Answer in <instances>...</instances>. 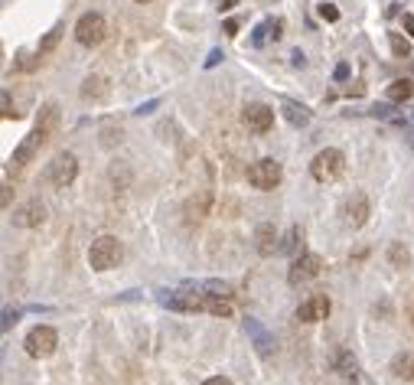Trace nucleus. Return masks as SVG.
Here are the masks:
<instances>
[{
    "label": "nucleus",
    "mask_w": 414,
    "mask_h": 385,
    "mask_svg": "<svg viewBox=\"0 0 414 385\" xmlns=\"http://www.w3.org/2000/svg\"><path fill=\"white\" fill-rule=\"evenodd\" d=\"M121 255H124V252H121V242H117L115 236H101L88 248V265L95 268V271H111V268H117Z\"/></svg>",
    "instance_id": "1"
},
{
    "label": "nucleus",
    "mask_w": 414,
    "mask_h": 385,
    "mask_svg": "<svg viewBox=\"0 0 414 385\" xmlns=\"http://www.w3.org/2000/svg\"><path fill=\"white\" fill-rule=\"evenodd\" d=\"M342 167H346V157H342L336 147H326V150H320L317 157H313L310 173H313V180L317 183H333L342 173Z\"/></svg>",
    "instance_id": "2"
},
{
    "label": "nucleus",
    "mask_w": 414,
    "mask_h": 385,
    "mask_svg": "<svg viewBox=\"0 0 414 385\" xmlns=\"http://www.w3.org/2000/svg\"><path fill=\"white\" fill-rule=\"evenodd\" d=\"M105 33H108V23L101 13H82L78 23H75V40L82 46H101L105 43Z\"/></svg>",
    "instance_id": "3"
},
{
    "label": "nucleus",
    "mask_w": 414,
    "mask_h": 385,
    "mask_svg": "<svg viewBox=\"0 0 414 385\" xmlns=\"http://www.w3.org/2000/svg\"><path fill=\"white\" fill-rule=\"evenodd\" d=\"M26 353L33 356V359H46V356H53V350L59 346V333L53 330V327H33L30 333H26Z\"/></svg>",
    "instance_id": "4"
},
{
    "label": "nucleus",
    "mask_w": 414,
    "mask_h": 385,
    "mask_svg": "<svg viewBox=\"0 0 414 385\" xmlns=\"http://www.w3.org/2000/svg\"><path fill=\"white\" fill-rule=\"evenodd\" d=\"M281 177H284V170H281V163L271 161V157H265V161H258L248 167V183H251L255 190H274L277 183H281Z\"/></svg>",
    "instance_id": "5"
},
{
    "label": "nucleus",
    "mask_w": 414,
    "mask_h": 385,
    "mask_svg": "<svg viewBox=\"0 0 414 385\" xmlns=\"http://www.w3.org/2000/svg\"><path fill=\"white\" fill-rule=\"evenodd\" d=\"M320 268H323V258L313 255V252H307V255H300L294 265H290V271H287V281H290V288H300V284H307V281H313L320 275Z\"/></svg>",
    "instance_id": "6"
},
{
    "label": "nucleus",
    "mask_w": 414,
    "mask_h": 385,
    "mask_svg": "<svg viewBox=\"0 0 414 385\" xmlns=\"http://www.w3.org/2000/svg\"><path fill=\"white\" fill-rule=\"evenodd\" d=\"M46 134L40 128H33L30 134H26V138L20 140V144H17V150H13L10 154V167H17V170H20V167H26V163L33 161V157H36V154H40V147H43L46 144Z\"/></svg>",
    "instance_id": "7"
},
{
    "label": "nucleus",
    "mask_w": 414,
    "mask_h": 385,
    "mask_svg": "<svg viewBox=\"0 0 414 385\" xmlns=\"http://www.w3.org/2000/svg\"><path fill=\"white\" fill-rule=\"evenodd\" d=\"M242 121L255 131V134H267V131L274 128V108L261 105V101H251V105H245Z\"/></svg>",
    "instance_id": "8"
},
{
    "label": "nucleus",
    "mask_w": 414,
    "mask_h": 385,
    "mask_svg": "<svg viewBox=\"0 0 414 385\" xmlns=\"http://www.w3.org/2000/svg\"><path fill=\"white\" fill-rule=\"evenodd\" d=\"M75 173H78L75 154H59V157L49 163V180H53V186H59V190H65V186L75 180Z\"/></svg>",
    "instance_id": "9"
},
{
    "label": "nucleus",
    "mask_w": 414,
    "mask_h": 385,
    "mask_svg": "<svg viewBox=\"0 0 414 385\" xmlns=\"http://www.w3.org/2000/svg\"><path fill=\"white\" fill-rule=\"evenodd\" d=\"M326 313H329L326 294H310V297L297 307V320L300 323H317V320H326Z\"/></svg>",
    "instance_id": "10"
},
{
    "label": "nucleus",
    "mask_w": 414,
    "mask_h": 385,
    "mask_svg": "<svg viewBox=\"0 0 414 385\" xmlns=\"http://www.w3.org/2000/svg\"><path fill=\"white\" fill-rule=\"evenodd\" d=\"M342 219H346L349 229L365 225V219H369V199H365L362 192H352L349 199H346V206H342Z\"/></svg>",
    "instance_id": "11"
},
{
    "label": "nucleus",
    "mask_w": 414,
    "mask_h": 385,
    "mask_svg": "<svg viewBox=\"0 0 414 385\" xmlns=\"http://www.w3.org/2000/svg\"><path fill=\"white\" fill-rule=\"evenodd\" d=\"M43 219H46V206L40 203V199H30L23 209H17V213H13V225H20V229L43 225Z\"/></svg>",
    "instance_id": "12"
},
{
    "label": "nucleus",
    "mask_w": 414,
    "mask_h": 385,
    "mask_svg": "<svg viewBox=\"0 0 414 385\" xmlns=\"http://www.w3.org/2000/svg\"><path fill=\"white\" fill-rule=\"evenodd\" d=\"M245 333L255 340V346H258V353H261V356H267L271 350H274V336H271V333H267L265 327L255 320V317H245Z\"/></svg>",
    "instance_id": "13"
},
{
    "label": "nucleus",
    "mask_w": 414,
    "mask_h": 385,
    "mask_svg": "<svg viewBox=\"0 0 414 385\" xmlns=\"http://www.w3.org/2000/svg\"><path fill=\"white\" fill-rule=\"evenodd\" d=\"M255 242H258V252H261L265 258H271L274 252H281V245H277V232H274V225H271V222L258 225Z\"/></svg>",
    "instance_id": "14"
},
{
    "label": "nucleus",
    "mask_w": 414,
    "mask_h": 385,
    "mask_svg": "<svg viewBox=\"0 0 414 385\" xmlns=\"http://www.w3.org/2000/svg\"><path fill=\"white\" fill-rule=\"evenodd\" d=\"M209 206H213V192L199 190L196 196H190V203H186V215H190V219H206V215H209Z\"/></svg>",
    "instance_id": "15"
},
{
    "label": "nucleus",
    "mask_w": 414,
    "mask_h": 385,
    "mask_svg": "<svg viewBox=\"0 0 414 385\" xmlns=\"http://www.w3.org/2000/svg\"><path fill=\"white\" fill-rule=\"evenodd\" d=\"M36 128L43 131L46 138H53L56 131H59V108H56V105H43V108H40V118H36Z\"/></svg>",
    "instance_id": "16"
},
{
    "label": "nucleus",
    "mask_w": 414,
    "mask_h": 385,
    "mask_svg": "<svg viewBox=\"0 0 414 385\" xmlns=\"http://www.w3.org/2000/svg\"><path fill=\"white\" fill-rule=\"evenodd\" d=\"M281 108H284V118L290 121L294 128H304V124L310 121V111H307V108L297 105V101H290V98H284V101H281Z\"/></svg>",
    "instance_id": "17"
},
{
    "label": "nucleus",
    "mask_w": 414,
    "mask_h": 385,
    "mask_svg": "<svg viewBox=\"0 0 414 385\" xmlns=\"http://www.w3.org/2000/svg\"><path fill=\"white\" fill-rule=\"evenodd\" d=\"M414 98V79H398L388 85V101H411Z\"/></svg>",
    "instance_id": "18"
},
{
    "label": "nucleus",
    "mask_w": 414,
    "mask_h": 385,
    "mask_svg": "<svg viewBox=\"0 0 414 385\" xmlns=\"http://www.w3.org/2000/svg\"><path fill=\"white\" fill-rule=\"evenodd\" d=\"M392 372L398 379H414V353H398L392 359Z\"/></svg>",
    "instance_id": "19"
},
{
    "label": "nucleus",
    "mask_w": 414,
    "mask_h": 385,
    "mask_svg": "<svg viewBox=\"0 0 414 385\" xmlns=\"http://www.w3.org/2000/svg\"><path fill=\"white\" fill-rule=\"evenodd\" d=\"M63 33H65V23H56L53 30L46 33L43 40H40V56H49L59 46V40H63Z\"/></svg>",
    "instance_id": "20"
},
{
    "label": "nucleus",
    "mask_w": 414,
    "mask_h": 385,
    "mask_svg": "<svg viewBox=\"0 0 414 385\" xmlns=\"http://www.w3.org/2000/svg\"><path fill=\"white\" fill-rule=\"evenodd\" d=\"M388 46H392V53L398 59H408L411 56V40H404L401 33H388Z\"/></svg>",
    "instance_id": "21"
},
{
    "label": "nucleus",
    "mask_w": 414,
    "mask_h": 385,
    "mask_svg": "<svg viewBox=\"0 0 414 385\" xmlns=\"http://www.w3.org/2000/svg\"><path fill=\"white\" fill-rule=\"evenodd\" d=\"M105 95V79L101 75H88L85 85H82V98H101Z\"/></svg>",
    "instance_id": "22"
},
{
    "label": "nucleus",
    "mask_w": 414,
    "mask_h": 385,
    "mask_svg": "<svg viewBox=\"0 0 414 385\" xmlns=\"http://www.w3.org/2000/svg\"><path fill=\"white\" fill-rule=\"evenodd\" d=\"M0 108H3V118L7 121H13V118H20L23 111H17V108L10 105V92H7V88H3V95H0Z\"/></svg>",
    "instance_id": "23"
},
{
    "label": "nucleus",
    "mask_w": 414,
    "mask_h": 385,
    "mask_svg": "<svg viewBox=\"0 0 414 385\" xmlns=\"http://www.w3.org/2000/svg\"><path fill=\"white\" fill-rule=\"evenodd\" d=\"M271 40V30H267V23H258L255 33H251V46H265Z\"/></svg>",
    "instance_id": "24"
},
{
    "label": "nucleus",
    "mask_w": 414,
    "mask_h": 385,
    "mask_svg": "<svg viewBox=\"0 0 414 385\" xmlns=\"http://www.w3.org/2000/svg\"><path fill=\"white\" fill-rule=\"evenodd\" d=\"M317 13H320V17H323L326 23H336V20H340V10H336V3H320Z\"/></svg>",
    "instance_id": "25"
},
{
    "label": "nucleus",
    "mask_w": 414,
    "mask_h": 385,
    "mask_svg": "<svg viewBox=\"0 0 414 385\" xmlns=\"http://www.w3.org/2000/svg\"><path fill=\"white\" fill-rule=\"evenodd\" d=\"M17 69H23V72H33V69H36V59H33V56L23 49V53H17Z\"/></svg>",
    "instance_id": "26"
},
{
    "label": "nucleus",
    "mask_w": 414,
    "mask_h": 385,
    "mask_svg": "<svg viewBox=\"0 0 414 385\" xmlns=\"http://www.w3.org/2000/svg\"><path fill=\"white\" fill-rule=\"evenodd\" d=\"M297 242H300V229H297V225H294V229L287 232V242H284V245H281V252H294V248H297Z\"/></svg>",
    "instance_id": "27"
},
{
    "label": "nucleus",
    "mask_w": 414,
    "mask_h": 385,
    "mask_svg": "<svg viewBox=\"0 0 414 385\" xmlns=\"http://www.w3.org/2000/svg\"><path fill=\"white\" fill-rule=\"evenodd\" d=\"M392 261L395 265H408V252H404L398 242H392Z\"/></svg>",
    "instance_id": "28"
},
{
    "label": "nucleus",
    "mask_w": 414,
    "mask_h": 385,
    "mask_svg": "<svg viewBox=\"0 0 414 385\" xmlns=\"http://www.w3.org/2000/svg\"><path fill=\"white\" fill-rule=\"evenodd\" d=\"M265 23H267V30H271V40H281V30H284V23L274 20V17H271V20H265Z\"/></svg>",
    "instance_id": "29"
},
{
    "label": "nucleus",
    "mask_w": 414,
    "mask_h": 385,
    "mask_svg": "<svg viewBox=\"0 0 414 385\" xmlns=\"http://www.w3.org/2000/svg\"><path fill=\"white\" fill-rule=\"evenodd\" d=\"M222 59H225V56H222V49H213V53H209V59H206V63H202V65H206V69H215V65L222 63Z\"/></svg>",
    "instance_id": "30"
},
{
    "label": "nucleus",
    "mask_w": 414,
    "mask_h": 385,
    "mask_svg": "<svg viewBox=\"0 0 414 385\" xmlns=\"http://www.w3.org/2000/svg\"><path fill=\"white\" fill-rule=\"evenodd\" d=\"M17 320H20V311H3V330H10Z\"/></svg>",
    "instance_id": "31"
},
{
    "label": "nucleus",
    "mask_w": 414,
    "mask_h": 385,
    "mask_svg": "<svg viewBox=\"0 0 414 385\" xmlns=\"http://www.w3.org/2000/svg\"><path fill=\"white\" fill-rule=\"evenodd\" d=\"M333 79H336V82H346V79H349V65L340 63L336 65V72H333Z\"/></svg>",
    "instance_id": "32"
},
{
    "label": "nucleus",
    "mask_w": 414,
    "mask_h": 385,
    "mask_svg": "<svg viewBox=\"0 0 414 385\" xmlns=\"http://www.w3.org/2000/svg\"><path fill=\"white\" fill-rule=\"evenodd\" d=\"M160 101L157 98H150V101H144V105H138V115H150V111H154V108H157Z\"/></svg>",
    "instance_id": "33"
},
{
    "label": "nucleus",
    "mask_w": 414,
    "mask_h": 385,
    "mask_svg": "<svg viewBox=\"0 0 414 385\" xmlns=\"http://www.w3.org/2000/svg\"><path fill=\"white\" fill-rule=\"evenodd\" d=\"M290 63L297 65V69H304V63H307V59H304V53H300V49H294V53H290Z\"/></svg>",
    "instance_id": "34"
},
{
    "label": "nucleus",
    "mask_w": 414,
    "mask_h": 385,
    "mask_svg": "<svg viewBox=\"0 0 414 385\" xmlns=\"http://www.w3.org/2000/svg\"><path fill=\"white\" fill-rule=\"evenodd\" d=\"M404 30H408V36L414 40V13H404Z\"/></svg>",
    "instance_id": "35"
},
{
    "label": "nucleus",
    "mask_w": 414,
    "mask_h": 385,
    "mask_svg": "<svg viewBox=\"0 0 414 385\" xmlns=\"http://www.w3.org/2000/svg\"><path fill=\"white\" fill-rule=\"evenodd\" d=\"M225 33H229V36H238V20H225Z\"/></svg>",
    "instance_id": "36"
},
{
    "label": "nucleus",
    "mask_w": 414,
    "mask_h": 385,
    "mask_svg": "<svg viewBox=\"0 0 414 385\" xmlns=\"http://www.w3.org/2000/svg\"><path fill=\"white\" fill-rule=\"evenodd\" d=\"M202 385H232L229 379H222V375H213V379H206Z\"/></svg>",
    "instance_id": "37"
},
{
    "label": "nucleus",
    "mask_w": 414,
    "mask_h": 385,
    "mask_svg": "<svg viewBox=\"0 0 414 385\" xmlns=\"http://www.w3.org/2000/svg\"><path fill=\"white\" fill-rule=\"evenodd\" d=\"M235 3H238V0H222V7H219V10H232Z\"/></svg>",
    "instance_id": "38"
},
{
    "label": "nucleus",
    "mask_w": 414,
    "mask_h": 385,
    "mask_svg": "<svg viewBox=\"0 0 414 385\" xmlns=\"http://www.w3.org/2000/svg\"><path fill=\"white\" fill-rule=\"evenodd\" d=\"M138 3H150V0H138Z\"/></svg>",
    "instance_id": "39"
},
{
    "label": "nucleus",
    "mask_w": 414,
    "mask_h": 385,
    "mask_svg": "<svg viewBox=\"0 0 414 385\" xmlns=\"http://www.w3.org/2000/svg\"><path fill=\"white\" fill-rule=\"evenodd\" d=\"M411 144H414V138H411Z\"/></svg>",
    "instance_id": "40"
}]
</instances>
